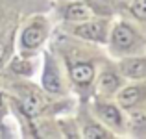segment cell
Masks as SVG:
<instances>
[{"label":"cell","instance_id":"10","mask_svg":"<svg viewBox=\"0 0 146 139\" xmlns=\"http://www.w3.org/2000/svg\"><path fill=\"white\" fill-rule=\"evenodd\" d=\"M141 93L137 87H126L124 91L120 93V96H118V100L122 102V106H133V104L139 100Z\"/></svg>","mask_w":146,"mask_h":139},{"label":"cell","instance_id":"6","mask_svg":"<svg viewBox=\"0 0 146 139\" xmlns=\"http://www.w3.org/2000/svg\"><path fill=\"white\" fill-rule=\"evenodd\" d=\"M120 71L128 76H143L146 72V59H129L120 65Z\"/></svg>","mask_w":146,"mask_h":139},{"label":"cell","instance_id":"14","mask_svg":"<svg viewBox=\"0 0 146 139\" xmlns=\"http://www.w3.org/2000/svg\"><path fill=\"white\" fill-rule=\"evenodd\" d=\"M133 122H135V124H143V122H146L144 113H135L133 115Z\"/></svg>","mask_w":146,"mask_h":139},{"label":"cell","instance_id":"1","mask_svg":"<svg viewBox=\"0 0 146 139\" xmlns=\"http://www.w3.org/2000/svg\"><path fill=\"white\" fill-rule=\"evenodd\" d=\"M76 33L83 39H91V41H104L106 37V30H104L102 22H87L76 28Z\"/></svg>","mask_w":146,"mask_h":139},{"label":"cell","instance_id":"7","mask_svg":"<svg viewBox=\"0 0 146 139\" xmlns=\"http://www.w3.org/2000/svg\"><path fill=\"white\" fill-rule=\"evenodd\" d=\"M43 87L50 93H56L57 89H59V78H57V74L54 72L52 65H46V71H44L43 74Z\"/></svg>","mask_w":146,"mask_h":139},{"label":"cell","instance_id":"13","mask_svg":"<svg viewBox=\"0 0 146 139\" xmlns=\"http://www.w3.org/2000/svg\"><path fill=\"white\" fill-rule=\"evenodd\" d=\"M133 11H135L137 17L146 19V0H135V4H133Z\"/></svg>","mask_w":146,"mask_h":139},{"label":"cell","instance_id":"15","mask_svg":"<svg viewBox=\"0 0 146 139\" xmlns=\"http://www.w3.org/2000/svg\"><path fill=\"white\" fill-rule=\"evenodd\" d=\"M4 52H6V50H4V45L0 43V59H2V57H4Z\"/></svg>","mask_w":146,"mask_h":139},{"label":"cell","instance_id":"11","mask_svg":"<svg viewBox=\"0 0 146 139\" xmlns=\"http://www.w3.org/2000/svg\"><path fill=\"white\" fill-rule=\"evenodd\" d=\"M117 86H118V78L113 74V72L102 74V78H100V87H104L106 91H113Z\"/></svg>","mask_w":146,"mask_h":139},{"label":"cell","instance_id":"3","mask_svg":"<svg viewBox=\"0 0 146 139\" xmlns=\"http://www.w3.org/2000/svg\"><path fill=\"white\" fill-rule=\"evenodd\" d=\"M44 39V30L41 26H30V28L24 30L22 33V45L26 48H35L39 46V43Z\"/></svg>","mask_w":146,"mask_h":139},{"label":"cell","instance_id":"8","mask_svg":"<svg viewBox=\"0 0 146 139\" xmlns=\"http://www.w3.org/2000/svg\"><path fill=\"white\" fill-rule=\"evenodd\" d=\"M22 108H24V111L28 115H37L41 110H43V100H41L35 93H30V95L24 98V102H22Z\"/></svg>","mask_w":146,"mask_h":139},{"label":"cell","instance_id":"5","mask_svg":"<svg viewBox=\"0 0 146 139\" xmlns=\"http://www.w3.org/2000/svg\"><path fill=\"white\" fill-rule=\"evenodd\" d=\"M70 74H72V80H74L76 84H89L91 80H93L94 71H93V67H91V65L80 63V65H76V67L72 69Z\"/></svg>","mask_w":146,"mask_h":139},{"label":"cell","instance_id":"12","mask_svg":"<svg viewBox=\"0 0 146 139\" xmlns=\"http://www.w3.org/2000/svg\"><path fill=\"white\" fill-rule=\"evenodd\" d=\"M83 136L85 137H107V132L100 126H87L83 130Z\"/></svg>","mask_w":146,"mask_h":139},{"label":"cell","instance_id":"4","mask_svg":"<svg viewBox=\"0 0 146 139\" xmlns=\"http://www.w3.org/2000/svg\"><path fill=\"white\" fill-rule=\"evenodd\" d=\"M91 15H93V11L85 4H72L65 9V17L68 21H87Z\"/></svg>","mask_w":146,"mask_h":139},{"label":"cell","instance_id":"9","mask_svg":"<svg viewBox=\"0 0 146 139\" xmlns=\"http://www.w3.org/2000/svg\"><path fill=\"white\" fill-rule=\"evenodd\" d=\"M98 113L111 124H120V113L113 106H98Z\"/></svg>","mask_w":146,"mask_h":139},{"label":"cell","instance_id":"2","mask_svg":"<svg viewBox=\"0 0 146 139\" xmlns=\"http://www.w3.org/2000/svg\"><path fill=\"white\" fill-rule=\"evenodd\" d=\"M113 43L117 46H120V48H129V46L135 43V33L126 24H118L113 30Z\"/></svg>","mask_w":146,"mask_h":139}]
</instances>
